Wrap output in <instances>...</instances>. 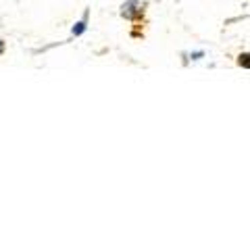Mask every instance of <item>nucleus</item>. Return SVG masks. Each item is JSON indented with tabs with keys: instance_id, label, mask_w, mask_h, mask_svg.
Listing matches in <instances>:
<instances>
[{
	"instance_id": "obj_2",
	"label": "nucleus",
	"mask_w": 250,
	"mask_h": 250,
	"mask_svg": "<svg viewBox=\"0 0 250 250\" xmlns=\"http://www.w3.org/2000/svg\"><path fill=\"white\" fill-rule=\"evenodd\" d=\"M83 23H77V27H73V34H82V31H83Z\"/></svg>"
},
{
	"instance_id": "obj_1",
	"label": "nucleus",
	"mask_w": 250,
	"mask_h": 250,
	"mask_svg": "<svg viewBox=\"0 0 250 250\" xmlns=\"http://www.w3.org/2000/svg\"><path fill=\"white\" fill-rule=\"evenodd\" d=\"M240 65L250 67V54H244V57H240Z\"/></svg>"
}]
</instances>
